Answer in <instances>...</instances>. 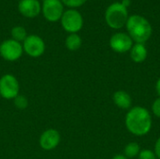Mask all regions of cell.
<instances>
[{
    "mask_svg": "<svg viewBox=\"0 0 160 159\" xmlns=\"http://www.w3.org/2000/svg\"><path fill=\"white\" fill-rule=\"evenodd\" d=\"M125 125L128 132L132 135L143 137L152 129V114L142 106L131 107L126 114Z\"/></svg>",
    "mask_w": 160,
    "mask_h": 159,
    "instance_id": "cell-1",
    "label": "cell"
},
{
    "mask_svg": "<svg viewBox=\"0 0 160 159\" xmlns=\"http://www.w3.org/2000/svg\"><path fill=\"white\" fill-rule=\"evenodd\" d=\"M128 34L135 43L144 44L152 36V25L149 21L141 15L129 16L126 24Z\"/></svg>",
    "mask_w": 160,
    "mask_h": 159,
    "instance_id": "cell-2",
    "label": "cell"
},
{
    "mask_svg": "<svg viewBox=\"0 0 160 159\" xmlns=\"http://www.w3.org/2000/svg\"><path fill=\"white\" fill-rule=\"evenodd\" d=\"M128 7L121 2H113L105 11V21L112 29H121L127 24L128 19Z\"/></svg>",
    "mask_w": 160,
    "mask_h": 159,
    "instance_id": "cell-3",
    "label": "cell"
},
{
    "mask_svg": "<svg viewBox=\"0 0 160 159\" xmlns=\"http://www.w3.org/2000/svg\"><path fill=\"white\" fill-rule=\"evenodd\" d=\"M60 21L64 30L69 34H77L83 26L82 15L74 8L65 10Z\"/></svg>",
    "mask_w": 160,
    "mask_h": 159,
    "instance_id": "cell-4",
    "label": "cell"
},
{
    "mask_svg": "<svg viewBox=\"0 0 160 159\" xmlns=\"http://www.w3.org/2000/svg\"><path fill=\"white\" fill-rule=\"evenodd\" d=\"M64 5L61 0H43L41 3V13L51 22L60 21L64 13Z\"/></svg>",
    "mask_w": 160,
    "mask_h": 159,
    "instance_id": "cell-5",
    "label": "cell"
},
{
    "mask_svg": "<svg viewBox=\"0 0 160 159\" xmlns=\"http://www.w3.org/2000/svg\"><path fill=\"white\" fill-rule=\"evenodd\" d=\"M22 44L12 38L6 39L0 44V55L6 61H17L22 55Z\"/></svg>",
    "mask_w": 160,
    "mask_h": 159,
    "instance_id": "cell-6",
    "label": "cell"
},
{
    "mask_svg": "<svg viewBox=\"0 0 160 159\" xmlns=\"http://www.w3.org/2000/svg\"><path fill=\"white\" fill-rule=\"evenodd\" d=\"M20 91L17 78L12 74H5L0 78V96L5 99H14Z\"/></svg>",
    "mask_w": 160,
    "mask_h": 159,
    "instance_id": "cell-7",
    "label": "cell"
},
{
    "mask_svg": "<svg viewBox=\"0 0 160 159\" xmlns=\"http://www.w3.org/2000/svg\"><path fill=\"white\" fill-rule=\"evenodd\" d=\"M23 52L34 58L41 56L46 49L44 40L37 35H29L22 42Z\"/></svg>",
    "mask_w": 160,
    "mask_h": 159,
    "instance_id": "cell-8",
    "label": "cell"
},
{
    "mask_svg": "<svg viewBox=\"0 0 160 159\" xmlns=\"http://www.w3.org/2000/svg\"><path fill=\"white\" fill-rule=\"evenodd\" d=\"M109 44L113 52L117 53H125L131 50L134 42L128 33L118 32L111 37Z\"/></svg>",
    "mask_w": 160,
    "mask_h": 159,
    "instance_id": "cell-9",
    "label": "cell"
},
{
    "mask_svg": "<svg viewBox=\"0 0 160 159\" xmlns=\"http://www.w3.org/2000/svg\"><path fill=\"white\" fill-rule=\"evenodd\" d=\"M61 142V135L59 131L53 128L45 130L39 138V145L45 151L55 149Z\"/></svg>",
    "mask_w": 160,
    "mask_h": 159,
    "instance_id": "cell-10",
    "label": "cell"
},
{
    "mask_svg": "<svg viewBox=\"0 0 160 159\" xmlns=\"http://www.w3.org/2000/svg\"><path fill=\"white\" fill-rule=\"evenodd\" d=\"M19 12L26 18H35L41 12V3L38 0H21L18 5Z\"/></svg>",
    "mask_w": 160,
    "mask_h": 159,
    "instance_id": "cell-11",
    "label": "cell"
},
{
    "mask_svg": "<svg viewBox=\"0 0 160 159\" xmlns=\"http://www.w3.org/2000/svg\"><path fill=\"white\" fill-rule=\"evenodd\" d=\"M112 101L114 105L121 110H129L132 106L131 96L124 90L116 91L112 96Z\"/></svg>",
    "mask_w": 160,
    "mask_h": 159,
    "instance_id": "cell-12",
    "label": "cell"
},
{
    "mask_svg": "<svg viewBox=\"0 0 160 159\" xmlns=\"http://www.w3.org/2000/svg\"><path fill=\"white\" fill-rule=\"evenodd\" d=\"M129 53H130V58L134 63L141 64L146 60L148 55V51L144 44L135 43L133 44L131 50L129 51Z\"/></svg>",
    "mask_w": 160,
    "mask_h": 159,
    "instance_id": "cell-13",
    "label": "cell"
},
{
    "mask_svg": "<svg viewBox=\"0 0 160 159\" xmlns=\"http://www.w3.org/2000/svg\"><path fill=\"white\" fill-rule=\"evenodd\" d=\"M82 44V37L78 34H69L65 40V45L67 49L72 52L79 50Z\"/></svg>",
    "mask_w": 160,
    "mask_h": 159,
    "instance_id": "cell-14",
    "label": "cell"
},
{
    "mask_svg": "<svg viewBox=\"0 0 160 159\" xmlns=\"http://www.w3.org/2000/svg\"><path fill=\"white\" fill-rule=\"evenodd\" d=\"M141 152V147L140 145L135 142H129L128 143L125 148H124V156L128 159L135 158L136 157L139 156Z\"/></svg>",
    "mask_w": 160,
    "mask_h": 159,
    "instance_id": "cell-15",
    "label": "cell"
},
{
    "mask_svg": "<svg viewBox=\"0 0 160 159\" xmlns=\"http://www.w3.org/2000/svg\"><path fill=\"white\" fill-rule=\"evenodd\" d=\"M11 38L18 41V42H23L24 39L27 37V33L24 27L22 26H14L11 29Z\"/></svg>",
    "mask_w": 160,
    "mask_h": 159,
    "instance_id": "cell-16",
    "label": "cell"
},
{
    "mask_svg": "<svg viewBox=\"0 0 160 159\" xmlns=\"http://www.w3.org/2000/svg\"><path fill=\"white\" fill-rule=\"evenodd\" d=\"M14 105L16 108L20 109V110H24L27 108L28 106V99L26 98V97L24 96H21V95H18L14 99Z\"/></svg>",
    "mask_w": 160,
    "mask_h": 159,
    "instance_id": "cell-17",
    "label": "cell"
},
{
    "mask_svg": "<svg viewBox=\"0 0 160 159\" xmlns=\"http://www.w3.org/2000/svg\"><path fill=\"white\" fill-rule=\"evenodd\" d=\"M87 0H61V2L63 3L64 6H66L69 8H74V9L84 5V3Z\"/></svg>",
    "mask_w": 160,
    "mask_h": 159,
    "instance_id": "cell-18",
    "label": "cell"
},
{
    "mask_svg": "<svg viewBox=\"0 0 160 159\" xmlns=\"http://www.w3.org/2000/svg\"><path fill=\"white\" fill-rule=\"evenodd\" d=\"M138 159H158L155 152L151 149H142L141 150Z\"/></svg>",
    "mask_w": 160,
    "mask_h": 159,
    "instance_id": "cell-19",
    "label": "cell"
},
{
    "mask_svg": "<svg viewBox=\"0 0 160 159\" xmlns=\"http://www.w3.org/2000/svg\"><path fill=\"white\" fill-rule=\"evenodd\" d=\"M152 113L156 117L160 118V97H158L152 104Z\"/></svg>",
    "mask_w": 160,
    "mask_h": 159,
    "instance_id": "cell-20",
    "label": "cell"
},
{
    "mask_svg": "<svg viewBox=\"0 0 160 159\" xmlns=\"http://www.w3.org/2000/svg\"><path fill=\"white\" fill-rule=\"evenodd\" d=\"M154 152H155V154L157 156V158L160 159V137L157 140V142L155 143Z\"/></svg>",
    "mask_w": 160,
    "mask_h": 159,
    "instance_id": "cell-21",
    "label": "cell"
},
{
    "mask_svg": "<svg viewBox=\"0 0 160 159\" xmlns=\"http://www.w3.org/2000/svg\"><path fill=\"white\" fill-rule=\"evenodd\" d=\"M156 91H157L158 97H160V78L157 81V82H156Z\"/></svg>",
    "mask_w": 160,
    "mask_h": 159,
    "instance_id": "cell-22",
    "label": "cell"
},
{
    "mask_svg": "<svg viewBox=\"0 0 160 159\" xmlns=\"http://www.w3.org/2000/svg\"><path fill=\"white\" fill-rule=\"evenodd\" d=\"M112 159H128L124 155H115Z\"/></svg>",
    "mask_w": 160,
    "mask_h": 159,
    "instance_id": "cell-23",
    "label": "cell"
},
{
    "mask_svg": "<svg viewBox=\"0 0 160 159\" xmlns=\"http://www.w3.org/2000/svg\"><path fill=\"white\" fill-rule=\"evenodd\" d=\"M125 7H128V6L131 4V1L130 0H123L122 2H121Z\"/></svg>",
    "mask_w": 160,
    "mask_h": 159,
    "instance_id": "cell-24",
    "label": "cell"
}]
</instances>
